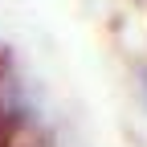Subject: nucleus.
I'll use <instances>...</instances> for the list:
<instances>
[{
	"mask_svg": "<svg viewBox=\"0 0 147 147\" xmlns=\"http://www.w3.org/2000/svg\"><path fill=\"white\" fill-rule=\"evenodd\" d=\"M139 94H143V106H147V65L139 69Z\"/></svg>",
	"mask_w": 147,
	"mask_h": 147,
	"instance_id": "f257e3e1",
	"label": "nucleus"
}]
</instances>
